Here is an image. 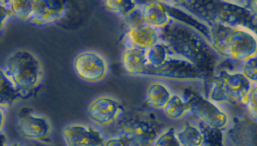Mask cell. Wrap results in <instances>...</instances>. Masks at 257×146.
<instances>
[{
	"label": "cell",
	"mask_w": 257,
	"mask_h": 146,
	"mask_svg": "<svg viewBox=\"0 0 257 146\" xmlns=\"http://www.w3.org/2000/svg\"><path fill=\"white\" fill-rule=\"evenodd\" d=\"M153 146H181L174 127L164 129L154 141Z\"/></svg>",
	"instance_id": "cell-26"
},
{
	"label": "cell",
	"mask_w": 257,
	"mask_h": 146,
	"mask_svg": "<svg viewBox=\"0 0 257 146\" xmlns=\"http://www.w3.org/2000/svg\"><path fill=\"white\" fill-rule=\"evenodd\" d=\"M11 14L22 21H29L33 13L32 0H10L4 1Z\"/></svg>",
	"instance_id": "cell-25"
},
{
	"label": "cell",
	"mask_w": 257,
	"mask_h": 146,
	"mask_svg": "<svg viewBox=\"0 0 257 146\" xmlns=\"http://www.w3.org/2000/svg\"><path fill=\"white\" fill-rule=\"evenodd\" d=\"M103 4L109 12L123 18L135 13L141 6V3L133 0H106Z\"/></svg>",
	"instance_id": "cell-22"
},
{
	"label": "cell",
	"mask_w": 257,
	"mask_h": 146,
	"mask_svg": "<svg viewBox=\"0 0 257 146\" xmlns=\"http://www.w3.org/2000/svg\"><path fill=\"white\" fill-rule=\"evenodd\" d=\"M160 41L170 53L186 60L199 69L204 76L206 89L216 73L221 56L212 48L205 36L193 27L176 20L159 30Z\"/></svg>",
	"instance_id": "cell-1"
},
{
	"label": "cell",
	"mask_w": 257,
	"mask_h": 146,
	"mask_svg": "<svg viewBox=\"0 0 257 146\" xmlns=\"http://www.w3.org/2000/svg\"><path fill=\"white\" fill-rule=\"evenodd\" d=\"M11 12L8 9V7L5 5L4 1L1 2L0 4V30L4 27L6 21L8 20V18L10 17Z\"/></svg>",
	"instance_id": "cell-30"
},
{
	"label": "cell",
	"mask_w": 257,
	"mask_h": 146,
	"mask_svg": "<svg viewBox=\"0 0 257 146\" xmlns=\"http://www.w3.org/2000/svg\"><path fill=\"white\" fill-rule=\"evenodd\" d=\"M62 136L66 146H102L104 142L98 130L78 123L65 126Z\"/></svg>",
	"instance_id": "cell-13"
},
{
	"label": "cell",
	"mask_w": 257,
	"mask_h": 146,
	"mask_svg": "<svg viewBox=\"0 0 257 146\" xmlns=\"http://www.w3.org/2000/svg\"><path fill=\"white\" fill-rule=\"evenodd\" d=\"M121 64L126 73L134 76H141L148 65L146 50L135 47H124L121 55Z\"/></svg>",
	"instance_id": "cell-17"
},
{
	"label": "cell",
	"mask_w": 257,
	"mask_h": 146,
	"mask_svg": "<svg viewBox=\"0 0 257 146\" xmlns=\"http://www.w3.org/2000/svg\"><path fill=\"white\" fill-rule=\"evenodd\" d=\"M172 95L167 85L161 82H153L147 89L146 101L150 107L161 110L165 108Z\"/></svg>",
	"instance_id": "cell-18"
},
{
	"label": "cell",
	"mask_w": 257,
	"mask_h": 146,
	"mask_svg": "<svg viewBox=\"0 0 257 146\" xmlns=\"http://www.w3.org/2000/svg\"><path fill=\"white\" fill-rule=\"evenodd\" d=\"M177 138L181 146H201L203 134L199 126L186 123L180 130L176 131Z\"/></svg>",
	"instance_id": "cell-19"
},
{
	"label": "cell",
	"mask_w": 257,
	"mask_h": 146,
	"mask_svg": "<svg viewBox=\"0 0 257 146\" xmlns=\"http://www.w3.org/2000/svg\"><path fill=\"white\" fill-rule=\"evenodd\" d=\"M160 41L159 29L139 22H131L128 30L123 36L124 47H135L142 50H149Z\"/></svg>",
	"instance_id": "cell-14"
},
{
	"label": "cell",
	"mask_w": 257,
	"mask_h": 146,
	"mask_svg": "<svg viewBox=\"0 0 257 146\" xmlns=\"http://www.w3.org/2000/svg\"><path fill=\"white\" fill-rule=\"evenodd\" d=\"M33 13L28 22L35 25H47L60 20L66 11L63 0H32Z\"/></svg>",
	"instance_id": "cell-15"
},
{
	"label": "cell",
	"mask_w": 257,
	"mask_h": 146,
	"mask_svg": "<svg viewBox=\"0 0 257 146\" xmlns=\"http://www.w3.org/2000/svg\"><path fill=\"white\" fill-rule=\"evenodd\" d=\"M114 124V135L124 137L132 146H153L158 135L165 129L153 113L123 111Z\"/></svg>",
	"instance_id": "cell-5"
},
{
	"label": "cell",
	"mask_w": 257,
	"mask_h": 146,
	"mask_svg": "<svg viewBox=\"0 0 257 146\" xmlns=\"http://www.w3.org/2000/svg\"><path fill=\"white\" fill-rule=\"evenodd\" d=\"M247 112L250 117L257 120V84H253L246 101Z\"/></svg>",
	"instance_id": "cell-28"
},
{
	"label": "cell",
	"mask_w": 257,
	"mask_h": 146,
	"mask_svg": "<svg viewBox=\"0 0 257 146\" xmlns=\"http://www.w3.org/2000/svg\"><path fill=\"white\" fill-rule=\"evenodd\" d=\"M73 66L77 76L90 83L101 81L108 71L104 57L94 51H83L77 54L74 58Z\"/></svg>",
	"instance_id": "cell-9"
},
{
	"label": "cell",
	"mask_w": 257,
	"mask_h": 146,
	"mask_svg": "<svg viewBox=\"0 0 257 146\" xmlns=\"http://www.w3.org/2000/svg\"><path fill=\"white\" fill-rule=\"evenodd\" d=\"M182 97L186 100L190 113L196 115L200 121L219 129H225L229 126L227 113L207 97L190 88L184 90Z\"/></svg>",
	"instance_id": "cell-7"
},
{
	"label": "cell",
	"mask_w": 257,
	"mask_h": 146,
	"mask_svg": "<svg viewBox=\"0 0 257 146\" xmlns=\"http://www.w3.org/2000/svg\"><path fill=\"white\" fill-rule=\"evenodd\" d=\"M6 143H7L6 136L3 133L0 132V146H7Z\"/></svg>",
	"instance_id": "cell-32"
},
{
	"label": "cell",
	"mask_w": 257,
	"mask_h": 146,
	"mask_svg": "<svg viewBox=\"0 0 257 146\" xmlns=\"http://www.w3.org/2000/svg\"><path fill=\"white\" fill-rule=\"evenodd\" d=\"M17 128L22 137L28 140L48 142L51 133L49 121L33 112L31 108H22L18 113Z\"/></svg>",
	"instance_id": "cell-10"
},
{
	"label": "cell",
	"mask_w": 257,
	"mask_h": 146,
	"mask_svg": "<svg viewBox=\"0 0 257 146\" xmlns=\"http://www.w3.org/2000/svg\"><path fill=\"white\" fill-rule=\"evenodd\" d=\"M252 83L241 73L219 70L207 87V98L215 104H246Z\"/></svg>",
	"instance_id": "cell-6"
},
{
	"label": "cell",
	"mask_w": 257,
	"mask_h": 146,
	"mask_svg": "<svg viewBox=\"0 0 257 146\" xmlns=\"http://www.w3.org/2000/svg\"><path fill=\"white\" fill-rule=\"evenodd\" d=\"M20 99L13 83L0 68V107H9Z\"/></svg>",
	"instance_id": "cell-21"
},
{
	"label": "cell",
	"mask_w": 257,
	"mask_h": 146,
	"mask_svg": "<svg viewBox=\"0 0 257 146\" xmlns=\"http://www.w3.org/2000/svg\"><path fill=\"white\" fill-rule=\"evenodd\" d=\"M170 55L171 53L167 46L163 42L159 41L157 44H155L153 47L146 51L147 64L149 67L152 68L160 67L168 60Z\"/></svg>",
	"instance_id": "cell-23"
},
{
	"label": "cell",
	"mask_w": 257,
	"mask_h": 146,
	"mask_svg": "<svg viewBox=\"0 0 257 146\" xmlns=\"http://www.w3.org/2000/svg\"><path fill=\"white\" fill-rule=\"evenodd\" d=\"M212 48L228 60L246 61L257 55V36L241 27H230L220 23L206 24Z\"/></svg>",
	"instance_id": "cell-3"
},
{
	"label": "cell",
	"mask_w": 257,
	"mask_h": 146,
	"mask_svg": "<svg viewBox=\"0 0 257 146\" xmlns=\"http://www.w3.org/2000/svg\"><path fill=\"white\" fill-rule=\"evenodd\" d=\"M13 83L20 99H28L37 92L42 79V66L28 50H17L6 60L3 69Z\"/></svg>",
	"instance_id": "cell-4"
},
{
	"label": "cell",
	"mask_w": 257,
	"mask_h": 146,
	"mask_svg": "<svg viewBox=\"0 0 257 146\" xmlns=\"http://www.w3.org/2000/svg\"><path fill=\"white\" fill-rule=\"evenodd\" d=\"M168 4L187 11L200 21L220 23L230 27L247 29L257 36V18L241 1H166Z\"/></svg>",
	"instance_id": "cell-2"
},
{
	"label": "cell",
	"mask_w": 257,
	"mask_h": 146,
	"mask_svg": "<svg viewBox=\"0 0 257 146\" xmlns=\"http://www.w3.org/2000/svg\"><path fill=\"white\" fill-rule=\"evenodd\" d=\"M227 135L233 146H257V120L249 115L234 117Z\"/></svg>",
	"instance_id": "cell-12"
},
{
	"label": "cell",
	"mask_w": 257,
	"mask_h": 146,
	"mask_svg": "<svg viewBox=\"0 0 257 146\" xmlns=\"http://www.w3.org/2000/svg\"><path fill=\"white\" fill-rule=\"evenodd\" d=\"M10 146H21V145L18 144V143H13V144H11Z\"/></svg>",
	"instance_id": "cell-34"
},
{
	"label": "cell",
	"mask_w": 257,
	"mask_h": 146,
	"mask_svg": "<svg viewBox=\"0 0 257 146\" xmlns=\"http://www.w3.org/2000/svg\"><path fill=\"white\" fill-rule=\"evenodd\" d=\"M4 122H5V117H4L3 111H2V109H1V107H0V130L3 128Z\"/></svg>",
	"instance_id": "cell-33"
},
{
	"label": "cell",
	"mask_w": 257,
	"mask_h": 146,
	"mask_svg": "<svg viewBox=\"0 0 257 146\" xmlns=\"http://www.w3.org/2000/svg\"><path fill=\"white\" fill-rule=\"evenodd\" d=\"M138 12L142 23L159 30L166 27L172 20L162 1L141 4Z\"/></svg>",
	"instance_id": "cell-16"
},
{
	"label": "cell",
	"mask_w": 257,
	"mask_h": 146,
	"mask_svg": "<svg viewBox=\"0 0 257 146\" xmlns=\"http://www.w3.org/2000/svg\"><path fill=\"white\" fill-rule=\"evenodd\" d=\"M124 111L122 105L109 96H99L87 107L89 119L98 126L112 125Z\"/></svg>",
	"instance_id": "cell-11"
},
{
	"label": "cell",
	"mask_w": 257,
	"mask_h": 146,
	"mask_svg": "<svg viewBox=\"0 0 257 146\" xmlns=\"http://www.w3.org/2000/svg\"><path fill=\"white\" fill-rule=\"evenodd\" d=\"M1 2H2V1H0V4H1Z\"/></svg>",
	"instance_id": "cell-35"
},
{
	"label": "cell",
	"mask_w": 257,
	"mask_h": 146,
	"mask_svg": "<svg viewBox=\"0 0 257 146\" xmlns=\"http://www.w3.org/2000/svg\"><path fill=\"white\" fill-rule=\"evenodd\" d=\"M241 73L253 84H257V55L244 61Z\"/></svg>",
	"instance_id": "cell-27"
},
{
	"label": "cell",
	"mask_w": 257,
	"mask_h": 146,
	"mask_svg": "<svg viewBox=\"0 0 257 146\" xmlns=\"http://www.w3.org/2000/svg\"><path fill=\"white\" fill-rule=\"evenodd\" d=\"M141 76L204 82V76L197 67H195L190 62L176 57L172 54L170 55L168 60L160 67L152 68L147 65Z\"/></svg>",
	"instance_id": "cell-8"
},
{
	"label": "cell",
	"mask_w": 257,
	"mask_h": 146,
	"mask_svg": "<svg viewBox=\"0 0 257 146\" xmlns=\"http://www.w3.org/2000/svg\"><path fill=\"white\" fill-rule=\"evenodd\" d=\"M198 126L203 134L201 146H224L223 129L212 127L202 121L199 122Z\"/></svg>",
	"instance_id": "cell-24"
},
{
	"label": "cell",
	"mask_w": 257,
	"mask_h": 146,
	"mask_svg": "<svg viewBox=\"0 0 257 146\" xmlns=\"http://www.w3.org/2000/svg\"><path fill=\"white\" fill-rule=\"evenodd\" d=\"M164 112L166 116L172 120L182 119L188 113H190L186 100L178 94L172 95V97L170 98V100L168 101L164 108Z\"/></svg>",
	"instance_id": "cell-20"
},
{
	"label": "cell",
	"mask_w": 257,
	"mask_h": 146,
	"mask_svg": "<svg viewBox=\"0 0 257 146\" xmlns=\"http://www.w3.org/2000/svg\"><path fill=\"white\" fill-rule=\"evenodd\" d=\"M241 3L247 7L253 15L257 18V0H250V1H241Z\"/></svg>",
	"instance_id": "cell-31"
},
{
	"label": "cell",
	"mask_w": 257,
	"mask_h": 146,
	"mask_svg": "<svg viewBox=\"0 0 257 146\" xmlns=\"http://www.w3.org/2000/svg\"><path fill=\"white\" fill-rule=\"evenodd\" d=\"M102 146H132L131 143L122 136L113 135L104 139Z\"/></svg>",
	"instance_id": "cell-29"
}]
</instances>
